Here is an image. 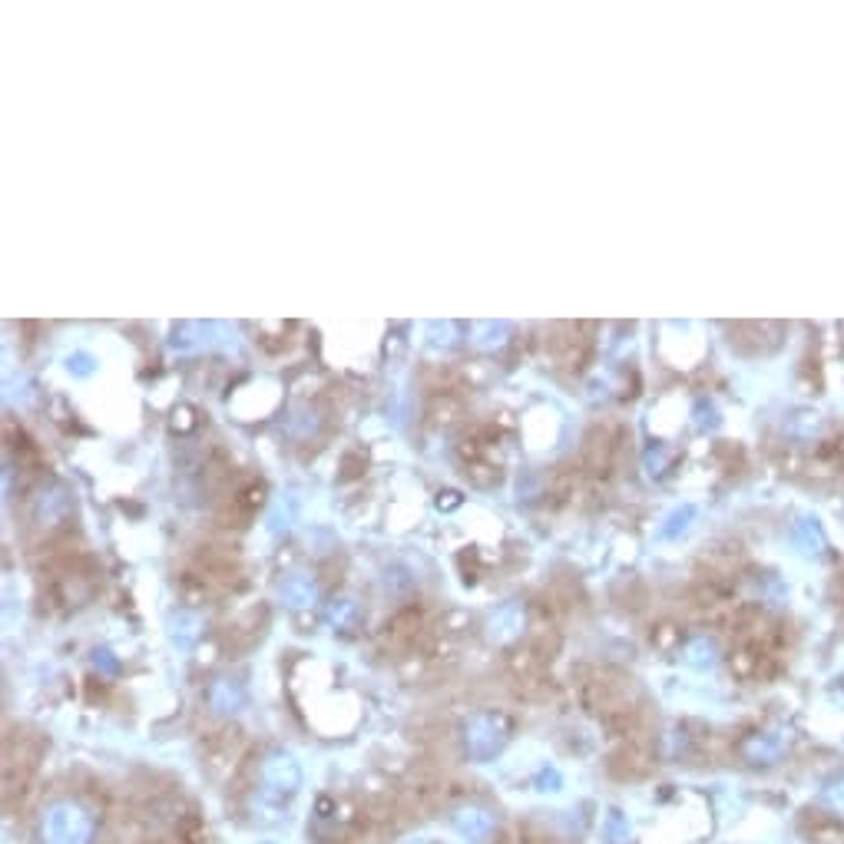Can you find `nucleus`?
I'll use <instances>...</instances> for the list:
<instances>
[{
  "mask_svg": "<svg viewBox=\"0 0 844 844\" xmlns=\"http://www.w3.org/2000/svg\"><path fill=\"white\" fill-rule=\"evenodd\" d=\"M828 801H831V805H835V808H838V811H841V815H844V779H841V781H838V785H835V789H831V791H828Z\"/></svg>",
  "mask_w": 844,
  "mask_h": 844,
  "instance_id": "nucleus-1",
  "label": "nucleus"
}]
</instances>
